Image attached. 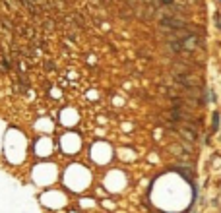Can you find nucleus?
<instances>
[{
	"label": "nucleus",
	"mask_w": 221,
	"mask_h": 213,
	"mask_svg": "<svg viewBox=\"0 0 221 213\" xmlns=\"http://www.w3.org/2000/svg\"><path fill=\"white\" fill-rule=\"evenodd\" d=\"M178 45H181V51H194L196 47H198V37L196 35H186L182 41H178Z\"/></svg>",
	"instance_id": "f257e3e1"
},
{
	"label": "nucleus",
	"mask_w": 221,
	"mask_h": 213,
	"mask_svg": "<svg viewBox=\"0 0 221 213\" xmlns=\"http://www.w3.org/2000/svg\"><path fill=\"white\" fill-rule=\"evenodd\" d=\"M217 27H219V29H221V22H217Z\"/></svg>",
	"instance_id": "39448f33"
},
{
	"label": "nucleus",
	"mask_w": 221,
	"mask_h": 213,
	"mask_svg": "<svg viewBox=\"0 0 221 213\" xmlns=\"http://www.w3.org/2000/svg\"><path fill=\"white\" fill-rule=\"evenodd\" d=\"M219 128V112H214V132H217Z\"/></svg>",
	"instance_id": "7ed1b4c3"
},
{
	"label": "nucleus",
	"mask_w": 221,
	"mask_h": 213,
	"mask_svg": "<svg viewBox=\"0 0 221 213\" xmlns=\"http://www.w3.org/2000/svg\"><path fill=\"white\" fill-rule=\"evenodd\" d=\"M163 4H167V6H169V4H173V0H161Z\"/></svg>",
	"instance_id": "20e7f679"
},
{
	"label": "nucleus",
	"mask_w": 221,
	"mask_h": 213,
	"mask_svg": "<svg viewBox=\"0 0 221 213\" xmlns=\"http://www.w3.org/2000/svg\"><path fill=\"white\" fill-rule=\"evenodd\" d=\"M161 25L163 27H171V29H182L186 23H184L182 19H177V18H163Z\"/></svg>",
	"instance_id": "f03ea898"
}]
</instances>
